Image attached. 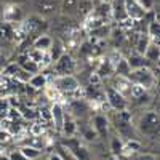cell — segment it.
Instances as JSON below:
<instances>
[{
	"label": "cell",
	"instance_id": "obj_38",
	"mask_svg": "<svg viewBox=\"0 0 160 160\" xmlns=\"http://www.w3.org/2000/svg\"><path fill=\"white\" fill-rule=\"evenodd\" d=\"M106 160H117V158H115L114 155H111V157H108V158H106Z\"/></svg>",
	"mask_w": 160,
	"mask_h": 160
},
{
	"label": "cell",
	"instance_id": "obj_5",
	"mask_svg": "<svg viewBox=\"0 0 160 160\" xmlns=\"http://www.w3.org/2000/svg\"><path fill=\"white\" fill-rule=\"evenodd\" d=\"M26 15L21 5H3V16L2 21L3 22H10V24H16L24 21Z\"/></svg>",
	"mask_w": 160,
	"mask_h": 160
},
{
	"label": "cell",
	"instance_id": "obj_41",
	"mask_svg": "<svg viewBox=\"0 0 160 160\" xmlns=\"http://www.w3.org/2000/svg\"><path fill=\"white\" fill-rule=\"evenodd\" d=\"M38 160H48V157H40Z\"/></svg>",
	"mask_w": 160,
	"mask_h": 160
},
{
	"label": "cell",
	"instance_id": "obj_21",
	"mask_svg": "<svg viewBox=\"0 0 160 160\" xmlns=\"http://www.w3.org/2000/svg\"><path fill=\"white\" fill-rule=\"evenodd\" d=\"M19 152H21L26 158H28V160H38L40 157H42V151L35 149V148H31V146H21Z\"/></svg>",
	"mask_w": 160,
	"mask_h": 160
},
{
	"label": "cell",
	"instance_id": "obj_22",
	"mask_svg": "<svg viewBox=\"0 0 160 160\" xmlns=\"http://www.w3.org/2000/svg\"><path fill=\"white\" fill-rule=\"evenodd\" d=\"M47 77H45V74H34V75H31V78L28 80V83L32 87V88H35V90H40V88H45L47 87Z\"/></svg>",
	"mask_w": 160,
	"mask_h": 160
},
{
	"label": "cell",
	"instance_id": "obj_6",
	"mask_svg": "<svg viewBox=\"0 0 160 160\" xmlns=\"http://www.w3.org/2000/svg\"><path fill=\"white\" fill-rule=\"evenodd\" d=\"M78 87L80 83L74 75H62V77L55 78V88L62 93H74L78 90Z\"/></svg>",
	"mask_w": 160,
	"mask_h": 160
},
{
	"label": "cell",
	"instance_id": "obj_11",
	"mask_svg": "<svg viewBox=\"0 0 160 160\" xmlns=\"http://www.w3.org/2000/svg\"><path fill=\"white\" fill-rule=\"evenodd\" d=\"M93 125H95V131L99 138H108L109 133V122L104 115H95L93 118Z\"/></svg>",
	"mask_w": 160,
	"mask_h": 160
},
{
	"label": "cell",
	"instance_id": "obj_37",
	"mask_svg": "<svg viewBox=\"0 0 160 160\" xmlns=\"http://www.w3.org/2000/svg\"><path fill=\"white\" fill-rule=\"evenodd\" d=\"M2 16H3V5L0 3V22H2Z\"/></svg>",
	"mask_w": 160,
	"mask_h": 160
},
{
	"label": "cell",
	"instance_id": "obj_34",
	"mask_svg": "<svg viewBox=\"0 0 160 160\" xmlns=\"http://www.w3.org/2000/svg\"><path fill=\"white\" fill-rule=\"evenodd\" d=\"M48 160H64V158H62V155H61V154L53 152V154H50V155H48Z\"/></svg>",
	"mask_w": 160,
	"mask_h": 160
},
{
	"label": "cell",
	"instance_id": "obj_28",
	"mask_svg": "<svg viewBox=\"0 0 160 160\" xmlns=\"http://www.w3.org/2000/svg\"><path fill=\"white\" fill-rule=\"evenodd\" d=\"M148 32H149V38H152L154 42H157L158 40V32H160V24H158V19H152L151 22H149V29H148Z\"/></svg>",
	"mask_w": 160,
	"mask_h": 160
},
{
	"label": "cell",
	"instance_id": "obj_20",
	"mask_svg": "<svg viewBox=\"0 0 160 160\" xmlns=\"http://www.w3.org/2000/svg\"><path fill=\"white\" fill-rule=\"evenodd\" d=\"M19 66H21V69L28 74H38V64L34 62L32 59H29L28 56L19 58Z\"/></svg>",
	"mask_w": 160,
	"mask_h": 160
},
{
	"label": "cell",
	"instance_id": "obj_18",
	"mask_svg": "<svg viewBox=\"0 0 160 160\" xmlns=\"http://www.w3.org/2000/svg\"><path fill=\"white\" fill-rule=\"evenodd\" d=\"M80 0H61V13L62 16H72L77 15V7Z\"/></svg>",
	"mask_w": 160,
	"mask_h": 160
},
{
	"label": "cell",
	"instance_id": "obj_29",
	"mask_svg": "<svg viewBox=\"0 0 160 160\" xmlns=\"http://www.w3.org/2000/svg\"><path fill=\"white\" fill-rule=\"evenodd\" d=\"M111 151H112V154H114V155L122 154V151H123V142L120 141V138H118V136L111 138Z\"/></svg>",
	"mask_w": 160,
	"mask_h": 160
},
{
	"label": "cell",
	"instance_id": "obj_10",
	"mask_svg": "<svg viewBox=\"0 0 160 160\" xmlns=\"http://www.w3.org/2000/svg\"><path fill=\"white\" fill-rule=\"evenodd\" d=\"M125 5H127V15L128 19L133 21H139L146 16V10L136 2V0H125Z\"/></svg>",
	"mask_w": 160,
	"mask_h": 160
},
{
	"label": "cell",
	"instance_id": "obj_16",
	"mask_svg": "<svg viewBox=\"0 0 160 160\" xmlns=\"http://www.w3.org/2000/svg\"><path fill=\"white\" fill-rule=\"evenodd\" d=\"M158 56H160V51H158V43L157 42H151L149 47L146 48L144 51V58L149 64H155L158 62Z\"/></svg>",
	"mask_w": 160,
	"mask_h": 160
},
{
	"label": "cell",
	"instance_id": "obj_9",
	"mask_svg": "<svg viewBox=\"0 0 160 160\" xmlns=\"http://www.w3.org/2000/svg\"><path fill=\"white\" fill-rule=\"evenodd\" d=\"M47 29H48L47 21L42 19L40 16H37V15L26 21V31H28V35L29 34H34L35 37H38V35H42V32L47 31Z\"/></svg>",
	"mask_w": 160,
	"mask_h": 160
},
{
	"label": "cell",
	"instance_id": "obj_36",
	"mask_svg": "<svg viewBox=\"0 0 160 160\" xmlns=\"http://www.w3.org/2000/svg\"><path fill=\"white\" fill-rule=\"evenodd\" d=\"M0 160H10V157H8L7 154H2V152H0Z\"/></svg>",
	"mask_w": 160,
	"mask_h": 160
},
{
	"label": "cell",
	"instance_id": "obj_24",
	"mask_svg": "<svg viewBox=\"0 0 160 160\" xmlns=\"http://www.w3.org/2000/svg\"><path fill=\"white\" fill-rule=\"evenodd\" d=\"M64 136H68V138H72L75 133H77V123L74 122L72 118H69V120H64V123H62V127H61V130H59Z\"/></svg>",
	"mask_w": 160,
	"mask_h": 160
},
{
	"label": "cell",
	"instance_id": "obj_30",
	"mask_svg": "<svg viewBox=\"0 0 160 160\" xmlns=\"http://www.w3.org/2000/svg\"><path fill=\"white\" fill-rule=\"evenodd\" d=\"M109 37L114 40V45H115V47H118L120 43L123 42V38H125L123 32H122V31H117V29H115V31H112V32L109 34Z\"/></svg>",
	"mask_w": 160,
	"mask_h": 160
},
{
	"label": "cell",
	"instance_id": "obj_42",
	"mask_svg": "<svg viewBox=\"0 0 160 160\" xmlns=\"http://www.w3.org/2000/svg\"><path fill=\"white\" fill-rule=\"evenodd\" d=\"M0 130H2V127H0Z\"/></svg>",
	"mask_w": 160,
	"mask_h": 160
},
{
	"label": "cell",
	"instance_id": "obj_3",
	"mask_svg": "<svg viewBox=\"0 0 160 160\" xmlns=\"http://www.w3.org/2000/svg\"><path fill=\"white\" fill-rule=\"evenodd\" d=\"M131 83L135 85H139L142 87L144 90L149 88L154 82H155V77H154V72L149 69V68H141V69H135V71H130L128 77H127Z\"/></svg>",
	"mask_w": 160,
	"mask_h": 160
},
{
	"label": "cell",
	"instance_id": "obj_4",
	"mask_svg": "<svg viewBox=\"0 0 160 160\" xmlns=\"http://www.w3.org/2000/svg\"><path fill=\"white\" fill-rule=\"evenodd\" d=\"M75 71V61L69 53H64V55L55 62V72L56 77H62V75H72Z\"/></svg>",
	"mask_w": 160,
	"mask_h": 160
},
{
	"label": "cell",
	"instance_id": "obj_2",
	"mask_svg": "<svg viewBox=\"0 0 160 160\" xmlns=\"http://www.w3.org/2000/svg\"><path fill=\"white\" fill-rule=\"evenodd\" d=\"M32 8L40 18L56 16L61 8V0H32Z\"/></svg>",
	"mask_w": 160,
	"mask_h": 160
},
{
	"label": "cell",
	"instance_id": "obj_25",
	"mask_svg": "<svg viewBox=\"0 0 160 160\" xmlns=\"http://www.w3.org/2000/svg\"><path fill=\"white\" fill-rule=\"evenodd\" d=\"M130 66H128V62H127V59H123V58H120L118 59V62H117V66H115V74L118 75V77H128V74H130Z\"/></svg>",
	"mask_w": 160,
	"mask_h": 160
},
{
	"label": "cell",
	"instance_id": "obj_15",
	"mask_svg": "<svg viewBox=\"0 0 160 160\" xmlns=\"http://www.w3.org/2000/svg\"><path fill=\"white\" fill-rule=\"evenodd\" d=\"M51 118H53V122H55V127L58 128V130H61V127H62V123H64V112H62V106L59 104V102H55L51 106Z\"/></svg>",
	"mask_w": 160,
	"mask_h": 160
},
{
	"label": "cell",
	"instance_id": "obj_27",
	"mask_svg": "<svg viewBox=\"0 0 160 160\" xmlns=\"http://www.w3.org/2000/svg\"><path fill=\"white\" fill-rule=\"evenodd\" d=\"M112 71H114L112 61H111V59H104V61L101 62V66H99V69H98L96 75H98V77H104V75H109Z\"/></svg>",
	"mask_w": 160,
	"mask_h": 160
},
{
	"label": "cell",
	"instance_id": "obj_8",
	"mask_svg": "<svg viewBox=\"0 0 160 160\" xmlns=\"http://www.w3.org/2000/svg\"><path fill=\"white\" fill-rule=\"evenodd\" d=\"M111 18L117 22H125L128 19L125 0H111Z\"/></svg>",
	"mask_w": 160,
	"mask_h": 160
},
{
	"label": "cell",
	"instance_id": "obj_1",
	"mask_svg": "<svg viewBox=\"0 0 160 160\" xmlns=\"http://www.w3.org/2000/svg\"><path fill=\"white\" fill-rule=\"evenodd\" d=\"M136 128L146 136H158V114L155 111H148L142 112L138 117Z\"/></svg>",
	"mask_w": 160,
	"mask_h": 160
},
{
	"label": "cell",
	"instance_id": "obj_23",
	"mask_svg": "<svg viewBox=\"0 0 160 160\" xmlns=\"http://www.w3.org/2000/svg\"><path fill=\"white\" fill-rule=\"evenodd\" d=\"M71 111H72V114L75 117H83L88 112V104L85 101H80V99L78 101H74L71 104Z\"/></svg>",
	"mask_w": 160,
	"mask_h": 160
},
{
	"label": "cell",
	"instance_id": "obj_40",
	"mask_svg": "<svg viewBox=\"0 0 160 160\" xmlns=\"http://www.w3.org/2000/svg\"><path fill=\"white\" fill-rule=\"evenodd\" d=\"M2 149H3V142H2V141H0V151H2Z\"/></svg>",
	"mask_w": 160,
	"mask_h": 160
},
{
	"label": "cell",
	"instance_id": "obj_14",
	"mask_svg": "<svg viewBox=\"0 0 160 160\" xmlns=\"http://www.w3.org/2000/svg\"><path fill=\"white\" fill-rule=\"evenodd\" d=\"M127 62H128L131 71L141 69V68H149V62L146 61V58L141 56V55H138V53H131V55L128 56V59H127Z\"/></svg>",
	"mask_w": 160,
	"mask_h": 160
},
{
	"label": "cell",
	"instance_id": "obj_31",
	"mask_svg": "<svg viewBox=\"0 0 160 160\" xmlns=\"http://www.w3.org/2000/svg\"><path fill=\"white\" fill-rule=\"evenodd\" d=\"M136 2H138L146 11H149V10H152V7H154V3H155V0H136Z\"/></svg>",
	"mask_w": 160,
	"mask_h": 160
},
{
	"label": "cell",
	"instance_id": "obj_7",
	"mask_svg": "<svg viewBox=\"0 0 160 160\" xmlns=\"http://www.w3.org/2000/svg\"><path fill=\"white\" fill-rule=\"evenodd\" d=\"M106 98H108V102L111 104V108H112L114 111H117V112L127 111L128 102H127L125 96H122L117 90H114V88H108V90H106Z\"/></svg>",
	"mask_w": 160,
	"mask_h": 160
},
{
	"label": "cell",
	"instance_id": "obj_32",
	"mask_svg": "<svg viewBox=\"0 0 160 160\" xmlns=\"http://www.w3.org/2000/svg\"><path fill=\"white\" fill-rule=\"evenodd\" d=\"M8 157H10V160H28L21 152H19V149L18 151H11L10 154H8Z\"/></svg>",
	"mask_w": 160,
	"mask_h": 160
},
{
	"label": "cell",
	"instance_id": "obj_33",
	"mask_svg": "<svg viewBox=\"0 0 160 160\" xmlns=\"http://www.w3.org/2000/svg\"><path fill=\"white\" fill-rule=\"evenodd\" d=\"M28 0H2V5H22Z\"/></svg>",
	"mask_w": 160,
	"mask_h": 160
},
{
	"label": "cell",
	"instance_id": "obj_39",
	"mask_svg": "<svg viewBox=\"0 0 160 160\" xmlns=\"http://www.w3.org/2000/svg\"><path fill=\"white\" fill-rule=\"evenodd\" d=\"M99 2H106V3H111V0H99Z\"/></svg>",
	"mask_w": 160,
	"mask_h": 160
},
{
	"label": "cell",
	"instance_id": "obj_26",
	"mask_svg": "<svg viewBox=\"0 0 160 160\" xmlns=\"http://www.w3.org/2000/svg\"><path fill=\"white\" fill-rule=\"evenodd\" d=\"M149 37L148 35H139L138 37V42H136V45H135V53H138V55H141V56H144V51H146V48L149 47Z\"/></svg>",
	"mask_w": 160,
	"mask_h": 160
},
{
	"label": "cell",
	"instance_id": "obj_17",
	"mask_svg": "<svg viewBox=\"0 0 160 160\" xmlns=\"http://www.w3.org/2000/svg\"><path fill=\"white\" fill-rule=\"evenodd\" d=\"M51 43H53V38L48 35V34H42V35H38L35 40H34V50H38V51H47V50H50V47H51Z\"/></svg>",
	"mask_w": 160,
	"mask_h": 160
},
{
	"label": "cell",
	"instance_id": "obj_19",
	"mask_svg": "<svg viewBox=\"0 0 160 160\" xmlns=\"http://www.w3.org/2000/svg\"><path fill=\"white\" fill-rule=\"evenodd\" d=\"M64 55V45L59 38H53V43L50 47V58L53 62H56Z\"/></svg>",
	"mask_w": 160,
	"mask_h": 160
},
{
	"label": "cell",
	"instance_id": "obj_12",
	"mask_svg": "<svg viewBox=\"0 0 160 160\" xmlns=\"http://www.w3.org/2000/svg\"><path fill=\"white\" fill-rule=\"evenodd\" d=\"M16 38V29L15 24L10 22H0V40L2 42H13Z\"/></svg>",
	"mask_w": 160,
	"mask_h": 160
},
{
	"label": "cell",
	"instance_id": "obj_13",
	"mask_svg": "<svg viewBox=\"0 0 160 160\" xmlns=\"http://www.w3.org/2000/svg\"><path fill=\"white\" fill-rule=\"evenodd\" d=\"M69 148H71V152L72 155L75 157V160H90V152L83 148V146H80V142L77 141H69Z\"/></svg>",
	"mask_w": 160,
	"mask_h": 160
},
{
	"label": "cell",
	"instance_id": "obj_35",
	"mask_svg": "<svg viewBox=\"0 0 160 160\" xmlns=\"http://www.w3.org/2000/svg\"><path fill=\"white\" fill-rule=\"evenodd\" d=\"M136 160H157L155 155H151V154H146V155H139Z\"/></svg>",
	"mask_w": 160,
	"mask_h": 160
}]
</instances>
